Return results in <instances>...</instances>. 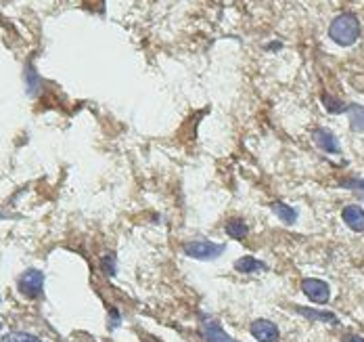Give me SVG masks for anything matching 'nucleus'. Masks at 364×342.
Returning <instances> with one entry per match:
<instances>
[{"instance_id":"obj_5","label":"nucleus","mask_w":364,"mask_h":342,"mask_svg":"<svg viewBox=\"0 0 364 342\" xmlns=\"http://www.w3.org/2000/svg\"><path fill=\"white\" fill-rule=\"evenodd\" d=\"M252 334L255 336V341L259 342L279 341V328L272 321H266V319H257V321L252 323Z\"/></svg>"},{"instance_id":"obj_15","label":"nucleus","mask_w":364,"mask_h":342,"mask_svg":"<svg viewBox=\"0 0 364 342\" xmlns=\"http://www.w3.org/2000/svg\"><path fill=\"white\" fill-rule=\"evenodd\" d=\"M346 185H348V187H352V190H356L364 197V179L363 181H352V183H346Z\"/></svg>"},{"instance_id":"obj_3","label":"nucleus","mask_w":364,"mask_h":342,"mask_svg":"<svg viewBox=\"0 0 364 342\" xmlns=\"http://www.w3.org/2000/svg\"><path fill=\"white\" fill-rule=\"evenodd\" d=\"M42 281H44L42 273L36 271V269H30L19 277V292L26 294L28 299H36L38 294L42 292Z\"/></svg>"},{"instance_id":"obj_8","label":"nucleus","mask_w":364,"mask_h":342,"mask_svg":"<svg viewBox=\"0 0 364 342\" xmlns=\"http://www.w3.org/2000/svg\"><path fill=\"white\" fill-rule=\"evenodd\" d=\"M203 334H205V341L208 342H232L216 321H208L203 326Z\"/></svg>"},{"instance_id":"obj_17","label":"nucleus","mask_w":364,"mask_h":342,"mask_svg":"<svg viewBox=\"0 0 364 342\" xmlns=\"http://www.w3.org/2000/svg\"><path fill=\"white\" fill-rule=\"evenodd\" d=\"M9 2H13V0H0V4H9Z\"/></svg>"},{"instance_id":"obj_12","label":"nucleus","mask_w":364,"mask_h":342,"mask_svg":"<svg viewBox=\"0 0 364 342\" xmlns=\"http://www.w3.org/2000/svg\"><path fill=\"white\" fill-rule=\"evenodd\" d=\"M352 126L354 130H364V108H356L352 112Z\"/></svg>"},{"instance_id":"obj_11","label":"nucleus","mask_w":364,"mask_h":342,"mask_svg":"<svg viewBox=\"0 0 364 342\" xmlns=\"http://www.w3.org/2000/svg\"><path fill=\"white\" fill-rule=\"evenodd\" d=\"M272 210L285 221V223H293L295 219H297V214H295V210L289 208V206H285V204H281V202H277V204H272Z\"/></svg>"},{"instance_id":"obj_2","label":"nucleus","mask_w":364,"mask_h":342,"mask_svg":"<svg viewBox=\"0 0 364 342\" xmlns=\"http://www.w3.org/2000/svg\"><path fill=\"white\" fill-rule=\"evenodd\" d=\"M184 252L193 259H199V261H212V259H218L224 252V246L212 244V242H191L184 246Z\"/></svg>"},{"instance_id":"obj_4","label":"nucleus","mask_w":364,"mask_h":342,"mask_svg":"<svg viewBox=\"0 0 364 342\" xmlns=\"http://www.w3.org/2000/svg\"><path fill=\"white\" fill-rule=\"evenodd\" d=\"M301 290L306 292V296L312 303L323 304L328 301V286L325 281H321V279H304Z\"/></svg>"},{"instance_id":"obj_14","label":"nucleus","mask_w":364,"mask_h":342,"mask_svg":"<svg viewBox=\"0 0 364 342\" xmlns=\"http://www.w3.org/2000/svg\"><path fill=\"white\" fill-rule=\"evenodd\" d=\"M2 342H40L34 336H30V334H9V336H4Z\"/></svg>"},{"instance_id":"obj_13","label":"nucleus","mask_w":364,"mask_h":342,"mask_svg":"<svg viewBox=\"0 0 364 342\" xmlns=\"http://www.w3.org/2000/svg\"><path fill=\"white\" fill-rule=\"evenodd\" d=\"M299 313H304L306 317H316V319H325V321H335V317L331 313H318V311H310V309H299Z\"/></svg>"},{"instance_id":"obj_16","label":"nucleus","mask_w":364,"mask_h":342,"mask_svg":"<svg viewBox=\"0 0 364 342\" xmlns=\"http://www.w3.org/2000/svg\"><path fill=\"white\" fill-rule=\"evenodd\" d=\"M343 342H364V338H360V336H346Z\"/></svg>"},{"instance_id":"obj_1","label":"nucleus","mask_w":364,"mask_h":342,"mask_svg":"<svg viewBox=\"0 0 364 342\" xmlns=\"http://www.w3.org/2000/svg\"><path fill=\"white\" fill-rule=\"evenodd\" d=\"M328 36L335 40L341 46H350L354 44L360 36V24L356 19V15L352 13H343L339 17L333 19L331 28H328Z\"/></svg>"},{"instance_id":"obj_9","label":"nucleus","mask_w":364,"mask_h":342,"mask_svg":"<svg viewBox=\"0 0 364 342\" xmlns=\"http://www.w3.org/2000/svg\"><path fill=\"white\" fill-rule=\"evenodd\" d=\"M235 266H237V271H241V273H252V271H262V269H266V265H264V263L255 261V259H252V256L239 259Z\"/></svg>"},{"instance_id":"obj_6","label":"nucleus","mask_w":364,"mask_h":342,"mask_svg":"<svg viewBox=\"0 0 364 342\" xmlns=\"http://www.w3.org/2000/svg\"><path fill=\"white\" fill-rule=\"evenodd\" d=\"M341 217H343V223L348 225L350 229H354V231H364V210L360 206H346L343 208V212H341Z\"/></svg>"},{"instance_id":"obj_7","label":"nucleus","mask_w":364,"mask_h":342,"mask_svg":"<svg viewBox=\"0 0 364 342\" xmlns=\"http://www.w3.org/2000/svg\"><path fill=\"white\" fill-rule=\"evenodd\" d=\"M314 141H316V145L321 147V150H325L328 153H337L339 152V145H337V139L325 130V128H321V130H316L314 133Z\"/></svg>"},{"instance_id":"obj_10","label":"nucleus","mask_w":364,"mask_h":342,"mask_svg":"<svg viewBox=\"0 0 364 342\" xmlns=\"http://www.w3.org/2000/svg\"><path fill=\"white\" fill-rule=\"evenodd\" d=\"M226 231H228V235H230V237L243 239V237L247 235V225H245L243 221H237V219H232V221H228Z\"/></svg>"}]
</instances>
